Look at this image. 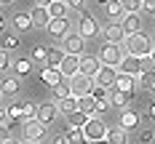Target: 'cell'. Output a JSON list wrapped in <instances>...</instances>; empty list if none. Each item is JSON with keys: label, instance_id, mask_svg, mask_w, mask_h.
<instances>
[{"label": "cell", "instance_id": "53", "mask_svg": "<svg viewBox=\"0 0 155 144\" xmlns=\"http://www.w3.org/2000/svg\"><path fill=\"white\" fill-rule=\"evenodd\" d=\"M19 144H38V142H27V139H24V142H19Z\"/></svg>", "mask_w": 155, "mask_h": 144}, {"label": "cell", "instance_id": "57", "mask_svg": "<svg viewBox=\"0 0 155 144\" xmlns=\"http://www.w3.org/2000/svg\"><path fill=\"white\" fill-rule=\"evenodd\" d=\"M0 5H3V3H0Z\"/></svg>", "mask_w": 155, "mask_h": 144}, {"label": "cell", "instance_id": "31", "mask_svg": "<svg viewBox=\"0 0 155 144\" xmlns=\"http://www.w3.org/2000/svg\"><path fill=\"white\" fill-rule=\"evenodd\" d=\"M104 8H107V16H112V19H118V21H123L126 11H123V5H120V0H112V3H107Z\"/></svg>", "mask_w": 155, "mask_h": 144}, {"label": "cell", "instance_id": "2", "mask_svg": "<svg viewBox=\"0 0 155 144\" xmlns=\"http://www.w3.org/2000/svg\"><path fill=\"white\" fill-rule=\"evenodd\" d=\"M99 59H102V64H107V67H120V62L126 59V53H123V48H120V46L104 43L102 51H99Z\"/></svg>", "mask_w": 155, "mask_h": 144}, {"label": "cell", "instance_id": "37", "mask_svg": "<svg viewBox=\"0 0 155 144\" xmlns=\"http://www.w3.org/2000/svg\"><path fill=\"white\" fill-rule=\"evenodd\" d=\"M67 117H70V126H78V128H83L86 123H88V115H83L80 110L72 112V115H67Z\"/></svg>", "mask_w": 155, "mask_h": 144}, {"label": "cell", "instance_id": "21", "mask_svg": "<svg viewBox=\"0 0 155 144\" xmlns=\"http://www.w3.org/2000/svg\"><path fill=\"white\" fill-rule=\"evenodd\" d=\"M78 110L83 112V115H88V117H94V115H96V99H94L91 94L83 96V99H78Z\"/></svg>", "mask_w": 155, "mask_h": 144}, {"label": "cell", "instance_id": "40", "mask_svg": "<svg viewBox=\"0 0 155 144\" xmlns=\"http://www.w3.org/2000/svg\"><path fill=\"white\" fill-rule=\"evenodd\" d=\"M8 67H11V56H8V51L0 48V72H5Z\"/></svg>", "mask_w": 155, "mask_h": 144}, {"label": "cell", "instance_id": "33", "mask_svg": "<svg viewBox=\"0 0 155 144\" xmlns=\"http://www.w3.org/2000/svg\"><path fill=\"white\" fill-rule=\"evenodd\" d=\"M8 120L11 123H24V112H21V104L14 101L11 107H8Z\"/></svg>", "mask_w": 155, "mask_h": 144}, {"label": "cell", "instance_id": "15", "mask_svg": "<svg viewBox=\"0 0 155 144\" xmlns=\"http://www.w3.org/2000/svg\"><path fill=\"white\" fill-rule=\"evenodd\" d=\"M120 27H123L126 37H128V35H137V32H142V19H139V14H126L123 21H120Z\"/></svg>", "mask_w": 155, "mask_h": 144}, {"label": "cell", "instance_id": "9", "mask_svg": "<svg viewBox=\"0 0 155 144\" xmlns=\"http://www.w3.org/2000/svg\"><path fill=\"white\" fill-rule=\"evenodd\" d=\"M48 35H51V37H67V35H70V19H67V16H59V19H51V21H48Z\"/></svg>", "mask_w": 155, "mask_h": 144}, {"label": "cell", "instance_id": "50", "mask_svg": "<svg viewBox=\"0 0 155 144\" xmlns=\"http://www.w3.org/2000/svg\"><path fill=\"white\" fill-rule=\"evenodd\" d=\"M88 144H107V139H99V142H88Z\"/></svg>", "mask_w": 155, "mask_h": 144}, {"label": "cell", "instance_id": "55", "mask_svg": "<svg viewBox=\"0 0 155 144\" xmlns=\"http://www.w3.org/2000/svg\"><path fill=\"white\" fill-rule=\"evenodd\" d=\"M0 3H11V0H0Z\"/></svg>", "mask_w": 155, "mask_h": 144}, {"label": "cell", "instance_id": "32", "mask_svg": "<svg viewBox=\"0 0 155 144\" xmlns=\"http://www.w3.org/2000/svg\"><path fill=\"white\" fill-rule=\"evenodd\" d=\"M131 99H134V94H123V91H115V94L110 96L112 107H126V104H128Z\"/></svg>", "mask_w": 155, "mask_h": 144}, {"label": "cell", "instance_id": "38", "mask_svg": "<svg viewBox=\"0 0 155 144\" xmlns=\"http://www.w3.org/2000/svg\"><path fill=\"white\" fill-rule=\"evenodd\" d=\"M120 5H123L126 14H139L142 11V0H120Z\"/></svg>", "mask_w": 155, "mask_h": 144}, {"label": "cell", "instance_id": "1", "mask_svg": "<svg viewBox=\"0 0 155 144\" xmlns=\"http://www.w3.org/2000/svg\"><path fill=\"white\" fill-rule=\"evenodd\" d=\"M126 48H128V53L131 56H139V59H150V53H153V40H150V35H144V32H137V35H128L126 37Z\"/></svg>", "mask_w": 155, "mask_h": 144}, {"label": "cell", "instance_id": "11", "mask_svg": "<svg viewBox=\"0 0 155 144\" xmlns=\"http://www.w3.org/2000/svg\"><path fill=\"white\" fill-rule=\"evenodd\" d=\"M102 69V59H96L91 53H83L80 56V72L88 75V78H96V72Z\"/></svg>", "mask_w": 155, "mask_h": 144}, {"label": "cell", "instance_id": "51", "mask_svg": "<svg viewBox=\"0 0 155 144\" xmlns=\"http://www.w3.org/2000/svg\"><path fill=\"white\" fill-rule=\"evenodd\" d=\"M150 59H153V67H155V48H153V53H150Z\"/></svg>", "mask_w": 155, "mask_h": 144}, {"label": "cell", "instance_id": "7", "mask_svg": "<svg viewBox=\"0 0 155 144\" xmlns=\"http://www.w3.org/2000/svg\"><path fill=\"white\" fill-rule=\"evenodd\" d=\"M83 48H86V37H83L80 32H70V35L64 37V51H67L70 56H83Z\"/></svg>", "mask_w": 155, "mask_h": 144}, {"label": "cell", "instance_id": "26", "mask_svg": "<svg viewBox=\"0 0 155 144\" xmlns=\"http://www.w3.org/2000/svg\"><path fill=\"white\" fill-rule=\"evenodd\" d=\"M14 27H16L19 32L32 30V27H35V24H32V16H30V14H24V11H21V14H16V16H14Z\"/></svg>", "mask_w": 155, "mask_h": 144}, {"label": "cell", "instance_id": "44", "mask_svg": "<svg viewBox=\"0 0 155 144\" xmlns=\"http://www.w3.org/2000/svg\"><path fill=\"white\" fill-rule=\"evenodd\" d=\"M142 11H147V14H155V0H142Z\"/></svg>", "mask_w": 155, "mask_h": 144}, {"label": "cell", "instance_id": "52", "mask_svg": "<svg viewBox=\"0 0 155 144\" xmlns=\"http://www.w3.org/2000/svg\"><path fill=\"white\" fill-rule=\"evenodd\" d=\"M96 3H102V5H107V3H112V0H96Z\"/></svg>", "mask_w": 155, "mask_h": 144}, {"label": "cell", "instance_id": "48", "mask_svg": "<svg viewBox=\"0 0 155 144\" xmlns=\"http://www.w3.org/2000/svg\"><path fill=\"white\" fill-rule=\"evenodd\" d=\"M51 144H70V142H67V136H56Z\"/></svg>", "mask_w": 155, "mask_h": 144}, {"label": "cell", "instance_id": "47", "mask_svg": "<svg viewBox=\"0 0 155 144\" xmlns=\"http://www.w3.org/2000/svg\"><path fill=\"white\" fill-rule=\"evenodd\" d=\"M147 115H150V120H155V101L147 107Z\"/></svg>", "mask_w": 155, "mask_h": 144}, {"label": "cell", "instance_id": "23", "mask_svg": "<svg viewBox=\"0 0 155 144\" xmlns=\"http://www.w3.org/2000/svg\"><path fill=\"white\" fill-rule=\"evenodd\" d=\"M107 144H128V131H123V128H110L107 131Z\"/></svg>", "mask_w": 155, "mask_h": 144}, {"label": "cell", "instance_id": "27", "mask_svg": "<svg viewBox=\"0 0 155 144\" xmlns=\"http://www.w3.org/2000/svg\"><path fill=\"white\" fill-rule=\"evenodd\" d=\"M32 64H35L32 59H16V62H14V75H16V78L30 75V72H32Z\"/></svg>", "mask_w": 155, "mask_h": 144}, {"label": "cell", "instance_id": "58", "mask_svg": "<svg viewBox=\"0 0 155 144\" xmlns=\"http://www.w3.org/2000/svg\"><path fill=\"white\" fill-rule=\"evenodd\" d=\"M0 96H3V94H0Z\"/></svg>", "mask_w": 155, "mask_h": 144}, {"label": "cell", "instance_id": "41", "mask_svg": "<svg viewBox=\"0 0 155 144\" xmlns=\"http://www.w3.org/2000/svg\"><path fill=\"white\" fill-rule=\"evenodd\" d=\"M8 142H11V128L0 126V144H8Z\"/></svg>", "mask_w": 155, "mask_h": 144}, {"label": "cell", "instance_id": "54", "mask_svg": "<svg viewBox=\"0 0 155 144\" xmlns=\"http://www.w3.org/2000/svg\"><path fill=\"white\" fill-rule=\"evenodd\" d=\"M0 30H3V14H0Z\"/></svg>", "mask_w": 155, "mask_h": 144}, {"label": "cell", "instance_id": "56", "mask_svg": "<svg viewBox=\"0 0 155 144\" xmlns=\"http://www.w3.org/2000/svg\"><path fill=\"white\" fill-rule=\"evenodd\" d=\"M8 144H16V142H8Z\"/></svg>", "mask_w": 155, "mask_h": 144}, {"label": "cell", "instance_id": "29", "mask_svg": "<svg viewBox=\"0 0 155 144\" xmlns=\"http://www.w3.org/2000/svg\"><path fill=\"white\" fill-rule=\"evenodd\" d=\"M19 35H14V32H5L3 37H0V48L3 51H14V48H19Z\"/></svg>", "mask_w": 155, "mask_h": 144}, {"label": "cell", "instance_id": "36", "mask_svg": "<svg viewBox=\"0 0 155 144\" xmlns=\"http://www.w3.org/2000/svg\"><path fill=\"white\" fill-rule=\"evenodd\" d=\"M30 59H32V62H38V64H46V62H48V48H46V46H38L35 51H32Z\"/></svg>", "mask_w": 155, "mask_h": 144}, {"label": "cell", "instance_id": "6", "mask_svg": "<svg viewBox=\"0 0 155 144\" xmlns=\"http://www.w3.org/2000/svg\"><path fill=\"white\" fill-rule=\"evenodd\" d=\"M21 133H24L27 142H43V139H46V126H43L40 120H27V123L21 126Z\"/></svg>", "mask_w": 155, "mask_h": 144}, {"label": "cell", "instance_id": "45", "mask_svg": "<svg viewBox=\"0 0 155 144\" xmlns=\"http://www.w3.org/2000/svg\"><path fill=\"white\" fill-rule=\"evenodd\" d=\"M5 120H8V110H5V107H0V126H8Z\"/></svg>", "mask_w": 155, "mask_h": 144}, {"label": "cell", "instance_id": "24", "mask_svg": "<svg viewBox=\"0 0 155 144\" xmlns=\"http://www.w3.org/2000/svg\"><path fill=\"white\" fill-rule=\"evenodd\" d=\"M54 96H56V101H62V99H67V96H72V83L64 78L59 80L56 85H54Z\"/></svg>", "mask_w": 155, "mask_h": 144}, {"label": "cell", "instance_id": "22", "mask_svg": "<svg viewBox=\"0 0 155 144\" xmlns=\"http://www.w3.org/2000/svg\"><path fill=\"white\" fill-rule=\"evenodd\" d=\"M40 80H43L46 85H51V88H54V85H56L59 80H64V78H62V72H59V69H54V67H43V72H40Z\"/></svg>", "mask_w": 155, "mask_h": 144}, {"label": "cell", "instance_id": "10", "mask_svg": "<svg viewBox=\"0 0 155 144\" xmlns=\"http://www.w3.org/2000/svg\"><path fill=\"white\" fill-rule=\"evenodd\" d=\"M56 115H59V104H54V101H43V104H38V117H35V120H40L43 126H48V123H54Z\"/></svg>", "mask_w": 155, "mask_h": 144}, {"label": "cell", "instance_id": "46", "mask_svg": "<svg viewBox=\"0 0 155 144\" xmlns=\"http://www.w3.org/2000/svg\"><path fill=\"white\" fill-rule=\"evenodd\" d=\"M83 3H86V0H67V5H70V8H80Z\"/></svg>", "mask_w": 155, "mask_h": 144}, {"label": "cell", "instance_id": "12", "mask_svg": "<svg viewBox=\"0 0 155 144\" xmlns=\"http://www.w3.org/2000/svg\"><path fill=\"white\" fill-rule=\"evenodd\" d=\"M102 35H104L107 43H115V46H120V40H126V32L120 27V21H110L107 27L102 30Z\"/></svg>", "mask_w": 155, "mask_h": 144}, {"label": "cell", "instance_id": "34", "mask_svg": "<svg viewBox=\"0 0 155 144\" xmlns=\"http://www.w3.org/2000/svg\"><path fill=\"white\" fill-rule=\"evenodd\" d=\"M139 85L142 88H155V67L153 69H144L139 75Z\"/></svg>", "mask_w": 155, "mask_h": 144}, {"label": "cell", "instance_id": "59", "mask_svg": "<svg viewBox=\"0 0 155 144\" xmlns=\"http://www.w3.org/2000/svg\"><path fill=\"white\" fill-rule=\"evenodd\" d=\"M153 91H155V88H153Z\"/></svg>", "mask_w": 155, "mask_h": 144}, {"label": "cell", "instance_id": "20", "mask_svg": "<svg viewBox=\"0 0 155 144\" xmlns=\"http://www.w3.org/2000/svg\"><path fill=\"white\" fill-rule=\"evenodd\" d=\"M64 56H67V51H64V48H48V62H46V67L59 69L62 62H64Z\"/></svg>", "mask_w": 155, "mask_h": 144}, {"label": "cell", "instance_id": "4", "mask_svg": "<svg viewBox=\"0 0 155 144\" xmlns=\"http://www.w3.org/2000/svg\"><path fill=\"white\" fill-rule=\"evenodd\" d=\"M115 83H118V67H107V64H102V69L96 72V78H94V85H102V88H115Z\"/></svg>", "mask_w": 155, "mask_h": 144}, {"label": "cell", "instance_id": "16", "mask_svg": "<svg viewBox=\"0 0 155 144\" xmlns=\"http://www.w3.org/2000/svg\"><path fill=\"white\" fill-rule=\"evenodd\" d=\"M137 80L134 75H123V72H118V83H115V91H123V94H134L137 91Z\"/></svg>", "mask_w": 155, "mask_h": 144}, {"label": "cell", "instance_id": "14", "mask_svg": "<svg viewBox=\"0 0 155 144\" xmlns=\"http://www.w3.org/2000/svg\"><path fill=\"white\" fill-rule=\"evenodd\" d=\"M78 32L83 35V37H94L96 32H99V24H96V19L91 14H83L80 16V21H78Z\"/></svg>", "mask_w": 155, "mask_h": 144}, {"label": "cell", "instance_id": "8", "mask_svg": "<svg viewBox=\"0 0 155 144\" xmlns=\"http://www.w3.org/2000/svg\"><path fill=\"white\" fill-rule=\"evenodd\" d=\"M118 72H123V75H134V78H139L142 72H144V64H142L139 56H126L123 62H120V67H118Z\"/></svg>", "mask_w": 155, "mask_h": 144}, {"label": "cell", "instance_id": "28", "mask_svg": "<svg viewBox=\"0 0 155 144\" xmlns=\"http://www.w3.org/2000/svg\"><path fill=\"white\" fill-rule=\"evenodd\" d=\"M16 91H19V78H3L0 80V94L14 96Z\"/></svg>", "mask_w": 155, "mask_h": 144}, {"label": "cell", "instance_id": "30", "mask_svg": "<svg viewBox=\"0 0 155 144\" xmlns=\"http://www.w3.org/2000/svg\"><path fill=\"white\" fill-rule=\"evenodd\" d=\"M56 104H59V112H64V115H72V112H78V96H67V99L56 101Z\"/></svg>", "mask_w": 155, "mask_h": 144}, {"label": "cell", "instance_id": "25", "mask_svg": "<svg viewBox=\"0 0 155 144\" xmlns=\"http://www.w3.org/2000/svg\"><path fill=\"white\" fill-rule=\"evenodd\" d=\"M67 11H70L67 0H51V5H48V14H51V19H59V16H67Z\"/></svg>", "mask_w": 155, "mask_h": 144}, {"label": "cell", "instance_id": "49", "mask_svg": "<svg viewBox=\"0 0 155 144\" xmlns=\"http://www.w3.org/2000/svg\"><path fill=\"white\" fill-rule=\"evenodd\" d=\"M35 5H43V8H48V5H51V0H35Z\"/></svg>", "mask_w": 155, "mask_h": 144}, {"label": "cell", "instance_id": "35", "mask_svg": "<svg viewBox=\"0 0 155 144\" xmlns=\"http://www.w3.org/2000/svg\"><path fill=\"white\" fill-rule=\"evenodd\" d=\"M21 112H24V123H27V120H35V117H38V104L24 101V104H21ZM24 123H21V126H24Z\"/></svg>", "mask_w": 155, "mask_h": 144}, {"label": "cell", "instance_id": "3", "mask_svg": "<svg viewBox=\"0 0 155 144\" xmlns=\"http://www.w3.org/2000/svg\"><path fill=\"white\" fill-rule=\"evenodd\" d=\"M107 131H110V128L104 126V123H102L96 115H94V117H88V123L83 126V133H86V139H88V142H99V139H107Z\"/></svg>", "mask_w": 155, "mask_h": 144}, {"label": "cell", "instance_id": "19", "mask_svg": "<svg viewBox=\"0 0 155 144\" xmlns=\"http://www.w3.org/2000/svg\"><path fill=\"white\" fill-rule=\"evenodd\" d=\"M64 136H67V142H70V144H88L86 133H83V128H78V126H67Z\"/></svg>", "mask_w": 155, "mask_h": 144}, {"label": "cell", "instance_id": "42", "mask_svg": "<svg viewBox=\"0 0 155 144\" xmlns=\"http://www.w3.org/2000/svg\"><path fill=\"white\" fill-rule=\"evenodd\" d=\"M110 107H112V101H110V99H107V101H96V115H104Z\"/></svg>", "mask_w": 155, "mask_h": 144}, {"label": "cell", "instance_id": "5", "mask_svg": "<svg viewBox=\"0 0 155 144\" xmlns=\"http://www.w3.org/2000/svg\"><path fill=\"white\" fill-rule=\"evenodd\" d=\"M70 83H72V96H78V99H83V96H88L94 91V78L83 75V72H78Z\"/></svg>", "mask_w": 155, "mask_h": 144}, {"label": "cell", "instance_id": "17", "mask_svg": "<svg viewBox=\"0 0 155 144\" xmlns=\"http://www.w3.org/2000/svg\"><path fill=\"white\" fill-rule=\"evenodd\" d=\"M30 16H32V24L35 27H48V21H51V14H48V8H43V5H35Z\"/></svg>", "mask_w": 155, "mask_h": 144}, {"label": "cell", "instance_id": "39", "mask_svg": "<svg viewBox=\"0 0 155 144\" xmlns=\"http://www.w3.org/2000/svg\"><path fill=\"white\" fill-rule=\"evenodd\" d=\"M91 96L96 99V101H107L110 99V94H107V88H102V85H94V91H91Z\"/></svg>", "mask_w": 155, "mask_h": 144}, {"label": "cell", "instance_id": "13", "mask_svg": "<svg viewBox=\"0 0 155 144\" xmlns=\"http://www.w3.org/2000/svg\"><path fill=\"white\" fill-rule=\"evenodd\" d=\"M59 72H62V78H67V80H72L80 72V56H64V62H62V67H59Z\"/></svg>", "mask_w": 155, "mask_h": 144}, {"label": "cell", "instance_id": "18", "mask_svg": "<svg viewBox=\"0 0 155 144\" xmlns=\"http://www.w3.org/2000/svg\"><path fill=\"white\" fill-rule=\"evenodd\" d=\"M120 128L123 131H131V128H137L139 126V112H134V110H123V115H120Z\"/></svg>", "mask_w": 155, "mask_h": 144}, {"label": "cell", "instance_id": "43", "mask_svg": "<svg viewBox=\"0 0 155 144\" xmlns=\"http://www.w3.org/2000/svg\"><path fill=\"white\" fill-rule=\"evenodd\" d=\"M139 142H144V144L155 142V133H153V131H142V133H139Z\"/></svg>", "mask_w": 155, "mask_h": 144}]
</instances>
